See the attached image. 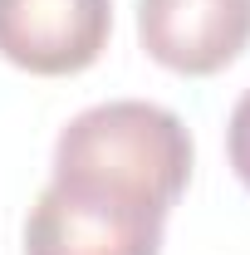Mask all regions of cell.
I'll list each match as a JSON object with an SVG mask.
<instances>
[{"mask_svg":"<svg viewBox=\"0 0 250 255\" xmlns=\"http://www.w3.org/2000/svg\"><path fill=\"white\" fill-rule=\"evenodd\" d=\"M187 123L147 98H113L74 113L54 137L49 182L167 216L191 182Z\"/></svg>","mask_w":250,"mask_h":255,"instance_id":"obj_1","label":"cell"},{"mask_svg":"<svg viewBox=\"0 0 250 255\" xmlns=\"http://www.w3.org/2000/svg\"><path fill=\"white\" fill-rule=\"evenodd\" d=\"M162 231L147 206L49 182L25 216V255H162Z\"/></svg>","mask_w":250,"mask_h":255,"instance_id":"obj_2","label":"cell"},{"mask_svg":"<svg viewBox=\"0 0 250 255\" xmlns=\"http://www.w3.org/2000/svg\"><path fill=\"white\" fill-rule=\"evenodd\" d=\"M113 34V0H0V59L69 79L103 59Z\"/></svg>","mask_w":250,"mask_h":255,"instance_id":"obj_3","label":"cell"},{"mask_svg":"<svg viewBox=\"0 0 250 255\" xmlns=\"http://www.w3.org/2000/svg\"><path fill=\"white\" fill-rule=\"evenodd\" d=\"M137 39L172 74H221L250 44V0H137Z\"/></svg>","mask_w":250,"mask_h":255,"instance_id":"obj_4","label":"cell"},{"mask_svg":"<svg viewBox=\"0 0 250 255\" xmlns=\"http://www.w3.org/2000/svg\"><path fill=\"white\" fill-rule=\"evenodd\" d=\"M226 157H231V167H236L241 187L250 191V89L236 98V108H231V123H226Z\"/></svg>","mask_w":250,"mask_h":255,"instance_id":"obj_5","label":"cell"}]
</instances>
